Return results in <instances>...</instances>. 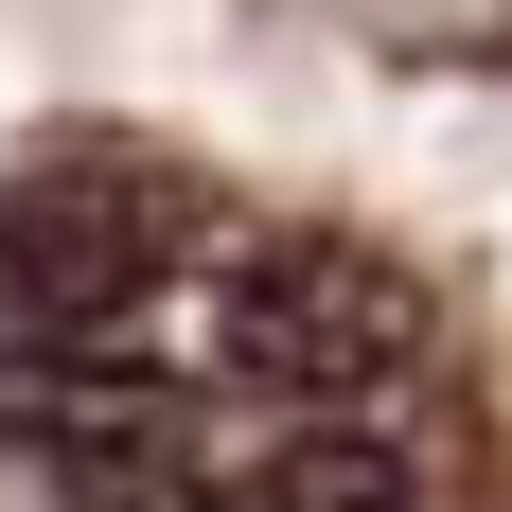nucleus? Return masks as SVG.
<instances>
[{
	"mask_svg": "<svg viewBox=\"0 0 512 512\" xmlns=\"http://www.w3.org/2000/svg\"><path fill=\"white\" fill-rule=\"evenodd\" d=\"M195 248H212L195 195H159V177H0V354L142 318Z\"/></svg>",
	"mask_w": 512,
	"mask_h": 512,
	"instance_id": "nucleus-1",
	"label": "nucleus"
},
{
	"mask_svg": "<svg viewBox=\"0 0 512 512\" xmlns=\"http://www.w3.org/2000/svg\"><path fill=\"white\" fill-rule=\"evenodd\" d=\"M248 512H424V460L389 442V424H318V407H301V424L248 460Z\"/></svg>",
	"mask_w": 512,
	"mask_h": 512,
	"instance_id": "nucleus-2",
	"label": "nucleus"
},
{
	"mask_svg": "<svg viewBox=\"0 0 512 512\" xmlns=\"http://www.w3.org/2000/svg\"><path fill=\"white\" fill-rule=\"evenodd\" d=\"M71 512H248V477H212V460H142V477H71Z\"/></svg>",
	"mask_w": 512,
	"mask_h": 512,
	"instance_id": "nucleus-3",
	"label": "nucleus"
}]
</instances>
